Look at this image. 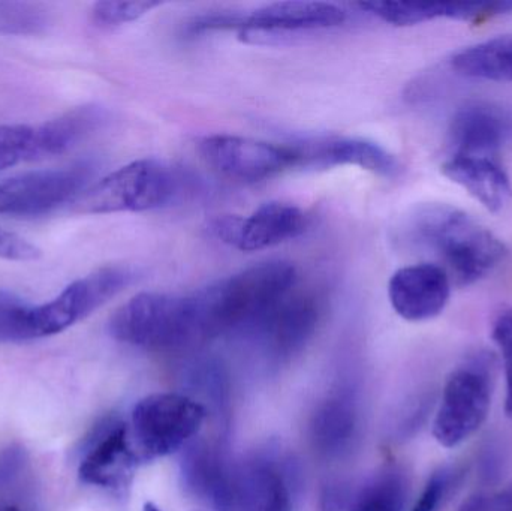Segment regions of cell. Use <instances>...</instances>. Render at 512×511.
Listing matches in <instances>:
<instances>
[{"label": "cell", "mask_w": 512, "mask_h": 511, "mask_svg": "<svg viewBox=\"0 0 512 511\" xmlns=\"http://www.w3.org/2000/svg\"><path fill=\"white\" fill-rule=\"evenodd\" d=\"M511 138L512 111L492 102L466 104L451 120L453 155L498 158Z\"/></svg>", "instance_id": "e0dca14e"}, {"label": "cell", "mask_w": 512, "mask_h": 511, "mask_svg": "<svg viewBox=\"0 0 512 511\" xmlns=\"http://www.w3.org/2000/svg\"><path fill=\"white\" fill-rule=\"evenodd\" d=\"M441 168L445 177L489 212H504L512 203L511 179L498 158L451 155Z\"/></svg>", "instance_id": "44dd1931"}, {"label": "cell", "mask_w": 512, "mask_h": 511, "mask_svg": "<svg viewBox=\"0 0 512 511\" xmlns=\"http://www.w3.org/2000/svg\"><path fill=\"white\" fill-rule=\"evenodd\" d=\"M192 387L197 389L200 395H203L207 401H210V407L219 414L224 416L228 408V386L227 377H225L224 369L215 362H201L189 375Z\"/></svg>", "instance_id": "d4e9b609"}, {"label": "cell", "mask_w": 512, "mask_h": 511, "mask_svg": "<svg viewBox=\"0 0 512 511\" xmlns=\"http://www.w3.org/2000/svg\"><path fill=\"white\" fill-rule=\"evenodd\" d=\"M408 480L397 467H387L355 491L351 511H403Z\"/></svg>", "instance_id": "cb8c5ba5"}, {"label": "cell", "mask_w": 512, "mask_h": 511, "mask_svg": "<svg viewBox=\"0 0 512 511\" xmlns=\"http://www.w3.org/2000/svg\"><path fill=\"white\" fill-rule=\"evenodd\" d=\"M207 419L201 402L180 393H155L135 405L128 425L140 462L173 455L197 438Z\"/></svg>", "instance_id": "5b68a950"}, {"label": "cell", "mask_w": 512, "mask_h": 511, "mask_svg": "<svg viewBox=\"0 0 512 511\" xmlns=\"http://www.w3.org/2000/svg\"><path fill=\"white\" fill-rule=\"evenodd\" d=\"M354 495V489L346 483H327L319 498V511H351Z\"/></svg>", "instance_id": "1f68e13d"}, {"label": "cell", "mask_w": 512, "mask_h": 511, "mask_svg": "<svg viewBox=\"0 0 512 511\" xmlns=\"http://www.w3.org/2000/svg\"><path fill=\"white\" fill-rule=\"evenodd\" d=\"M114 339L149 351H185L207 342L194 297L141 293L110 320Z\"/></svg>", "instance_id": "3957f363"}, {"label": "cell", "mask_w": 512, "mask_h": 511, "mask_svg": "<svg viewBox=\"0 0 512 511\" xmlns=\"http://www.w3.org/2000/svg\"><path fill=\"white\" fill-rule=\"evenodd\" d=\"M92 165L29 171L0 182V216H41L83 194Z\"/></svg>", "instance_id": "ba28073f"}, {"label": "cell", "mask_w": 512, "mask_h": 511, "mask_svg": "<svg viewBox=\"0 0 512 511\" xmlns=\"http://www.w3.org/2000/svg\"><path fill=\"white\" fill-rule=\"evenodd\" d=\"M35 126H0V171L32 161Z\"/></svg>", "instance_id": "484cf974"}, {"label": "cell", "mask_w": 512, "mask_h": 511, "mask_svg": "<svg viewBox=\"0 0 512 511\" xmlns=\"http://www.w3.org/2000/svg\"><path fill=\"white\" fill-rule=\"evenodd\" d=\"M345 9L327 2H277L251 14H239L240 39L248 44H274L291 33L331 29L346 21Z\"/></svg>", "instance_id": "8fae6325"}, {"label": "cell", "mask_w": 512, "mask_h": 511, "mask_svg": "<svg viewBox=\"0 0 512 511\" xmlns=\"http://www.w3.org/2000/svg\"><path fill=\"white\" fill-rule=\"evenodd\" d=\"M143 511H161L158 509V507L155 506V504L147 503L146 506H144Z\"/></svg>", "instance_id": "e575fe53"}, {"label": "cell", "mask_w": 512, "mask_h": 511, "mask_svg": "<svg viewBox=\"0 0 512 511\" xmlns=\"http://www.w3.org/2000/svg\"><path fill=\"white\" fill-rule=\"evenodd\" d=\"M295 167L333 168L354 165L393 179L402 171L399 159L379 144L361 138L328 137L291 144Z\"/></svg>", "instance_id": "9a60e30c"}, {"label": "cell", "mask_w": 512, "mask_h": 511, "mask_svg": "<svg viewBox=\"0 0 512 511\" xmlns=\"http://www.w3.org/2000/svg\"><path fill=\"white\" fill-rule=\"evenodd\" d=\"M321 318L318 300L309 294H291L280 300L248 333L268 360L286 363L306 348Z\"/></svg>", "instance_id": "5bb4252c"}, {"label": "cell", "mask_w": 512, "mask_h": 511, "mask_svg": "<svg viewBox=\"0 0 512 511\" xmlns=\"http://www.w3.org/2000/svg\"><path fill=\"white\" fill-rule=\"evenodd\" d=\"M457 476L459 473L453 467H442L436 470L427 480L426 486L411 511L441 510L456 485Z\"/></svg>", "instance_id": "f1b7e54d"}, {"label": "cell", "mask_w": 512, "mask_h": 511, "mask_svg": "<svg viewBox=\"0 0 512 511\" xmlns=\"http://www.w3.org/2000/svg\"><path fill=\"white\" fill-rule=\"evenodd\" d=\"M297 282L288 261L255 264L192 294L207 341L227 333H249Z\"/></svg>", "instance_id": "7a4b0ae2"}, {"label": "cell", "mask_w": 512, "mask_h": 511, "mask_svg": "<svg viewBox=\"0 0 512 511\" xmlns=\"http://www.w3.org/2000/svg\"><path fill=\"white\" fill-rule=\"evenodd\" d=\"M41 249L18 234L0 228V258L8 261H35L41 258Z\"/></svg>", "instance_id": "4dcf8cb0"}, {"label": "cell", "mask_w": 512, "mask_h": 511, "mask_svg": "<svg viewBox=\"0 0 512 511\" xmlns=\"http://www.w3.org/2000/svg\"><path fill=\"white\" fill-rule=\"evenodd\" d=\"M200 153L216 173L236 182L255 183L295 168L291 144H273L237 135H210Z\"/></svg>", "instance_id": "9c48e42d"}, {"label": "cell", "mask_w": 512, "mask_h": 511, "mask_svg": "<svg viewBox=\"0 0 512 511\" xmlns=\"http://www.w3.org/2000/svg\"><path fill=\"white\" fill-rule=\"evenodd\" d=\"M492 359L480 353L457 366L442 390L433 422V437L453 449L474 437L486 423L492 405Z\"/></svg>", "instance_id": "8992f818"}, {"label": "cell", "mask_w": 512, "mask_h": 511, "mask_svg": "<svg viewBox=\"0 0 512 511\" xmlns=\"http://www.w3.org/2000/svg\"><path fill=\"white\" fill-rule=\"evenodd\" d=\"M282 462L265 453L237 467V511H292L291 477Z\"/></svg>", "instance_id": "ac0fdd59"}, {"label": "cell", "mask_w": 512, "mask_h": 511, "mask_svg": "<svg viewBox=\"0 0 512 511\" xmlns=\"http://www.w3.org/2000/svg\"><path fill=\"white\" fill-rule=\"evenodd\" d=\"M180 192V177L158 159H140L119 168L75 200L86 215L147 212L170 204Z\"/></svg>", "instance_id": "277c9868"}, {"label": "cell", "mask_w": 512, "mask_h": 511, "mask_svg": "<svg viewBox=\"0 0 512 511\" xmlns=\"http://www.w3.org/2000/svg\"><path fill=\"white\" fill-rule=\"evenodd\" d=\"M161 6V2H98L93 5L90 17L96 26L111 29L138 20L143 15L149 14L152 9Z\"/></svg>", "instance_id": "4316f807"}, {"label": "cell", "mask_w": 512, "mask_h": 511, "mask_svg": "<svg viewBox=\"0 0 512 511\" xmlns=\"http://www.w3.org/2000/svg\"><path fill=\"white\" fill-rule=\"evenodd\" d=\"M451 65L463 77L512 83V35L463 48L454 54Z\"/></svg>", "instance_id": "603a6c76"}, {"label": "cell", "mask_w": 512, "mask_h": 511, "mask_svg": "<svg viewBox=\"0 0 512 511\" xmlns=\"http://www.w3.org/2000/svg\"><path fill=\"white\" fill-rule=\"evenodd\" d=\"M104 120L105 111L101 107L83 105L35 126L32 161H41L68 152L93 134Z\"/></svg>", "instance_id": "7402d4cb"}, {"label": "cell", "mask_w": 512, "mask_h": 511, "mask_svg": "<svg viewBox=\"0 0 512 511\" xmlns=\"http://www.w3.org/2000/svg\"><path fill=\"white\" fill-rule=\"evenodd\" d=\"M0 511H23L17 504L0 503Z\"/></svg>", "instance_id": "836d02e7"}, {"label": "cell", "mask_w": 512, "mask_h": 511, "mask_svg": "<svg viewBox=\"0 0 512 511\" xmlns=\"http://www.w3.org/2000/svg\"><path fill=\"white\" fill-rule=\"evenodd\" d=\"M450 278L433 263L402 267L391 276L388 297L403 320L421 323L438 317L451 296Z\"/></svg>", "instance_id": "2e32d148"}, {"label": "cell", "mask_w": 512, "mask_h": 511, "mask_svg": "<svg viewBox=\"0 0 512 511\" xmlns=\"http://www.w3.org/2000/svg\"><path fill=\"white\" fill-rule=\"evenodd\" d=\"M134 278V272L128 267H102L72 282L56 299L30 306L27 341L57 335L80 323L125 290Z\"/></svg>", "instance_id": "52a82bcc"}, {"label": "cell", "mask_w": 512, "mask_h": 511, "mask_svg": "<svg viewBox=\"0 0 512 511\" xmlns=\"http://www.w3.org/2000/svg\"><path fill=\"white\" fill-rule=\"evenodd\" d=\"M29 303L17 294L0 290V342L27 341Z\"/></svg>", "instance_id": "83f0119b"}, {"label": "cell", "mask_w": 512, "mask_h": 511, "mask_svg": "<svg viewBox=\"0 0 512 511\" xmlns=\"http://www.w3.org/2000/svg\"><path fill=\"white\" fill-rule=\"evenodd\" d=\"M492 336L504 362L505 381H507L505 411L512 417V308L505 309L498 315L493 323Z\"/></svg>", "instance_id": "f546056e"}, {"label": "cell", "mask_w": 512, "mask_h": 511, "mask_svg": "<svg viewBox=\"0 0 512 511\" xmlns=\"http://www.w3.org/2000/svg\"><path fill=\"white\" fill-rule=\"evenodd\" d=\"M460 511H512V482L493 494L469 498Z\"/></svg>", "instance_id": "d6a6232c"}, {"label": "cell", "mask_w": 512, "mask_h": 511, "mask_svg": "<svg viewBox=\"0 0 512 511\" xmlns=\"http://www.w3.org/2000/svg\"><path fill=\"white\" fill-rule=\"evenodd\" d=\"M360 432L357 398L348 389L325 398L310 420V441L322 458L339 459L354 449Z\"/></svg>", "instance_id": "d6986e66"}, {"label": "cell", "mask_w": 512, "mask_h": 511, "mask_svg": "<svg viewBox=\"0 0 512 511\" xmlns=\"http://www.w3.org/2000/svg\"><path fill=\"white\" fill-rule=\"evenodd\" d=\"M409 243L438 260L451 284L465 287L492 273L507 258V246L471 215L450 204L418 207L406 222Z\"/></svg>", "instance_id": "6da1fadb"}, {"label": "cell", "mask_w": 512, "mask_h": 511, "mask_svg": "<svg viewBox=\"0 0 512 511\" xmlns=\"http://www.w3.org/2000/svg\"><path fill=\"white\" fill-rule=\"evenodd\" d=\"M361 8L393 26H415L426 21H481L496 15L510 14L512 0L495 2H367Z\"/></svg>", "instance_id": "ffe728a7"}, {"label": "cell", "mask_w": 512, "mask_h": 511, "mask_svg": "<svg viewBox=\"0 0 512 511\" xmlns=\"http://www.w3.org/2000/svg\"><path fill=\"white\" fill-rule=\"evenodd\" d=\"M140 459L122 420L107 419L93 429L83 447L78 476L86 485L125 495Z\"/></svg>", "instance_id": "30bf717a"}, {"label": "cell", "mask_w": 512, "mask_h": 511, "mask_svg": "<svg viewBox=\"0 0 512 511\" xmlns=\"http://www.w3.org/2000/svg\"><path fill=\"white\" fill-rule=\"evenodd\" d=\"M307 216L297 206L280 201L262 204L249 218L221 216L210 224L216 239L243 252L273 248L301 236Z\"/></svg>", "instance_id": "7c38bea8"}, {"label": "cell", "mask_w": 512, "mask_h": 511, "mask_svg": "<svg viewBox=\"0 0 512 511\" xmlns=\"http://www.w3.org/2000/svg\"><path fill=\"white\" fill-rule=\"evenodd\" d=\"M180 479L189 495L216 511H237V467L221 444L195 438L180 456Z\"/></svg>", "instance_id": "4fadbf2b"}]
</instances>
